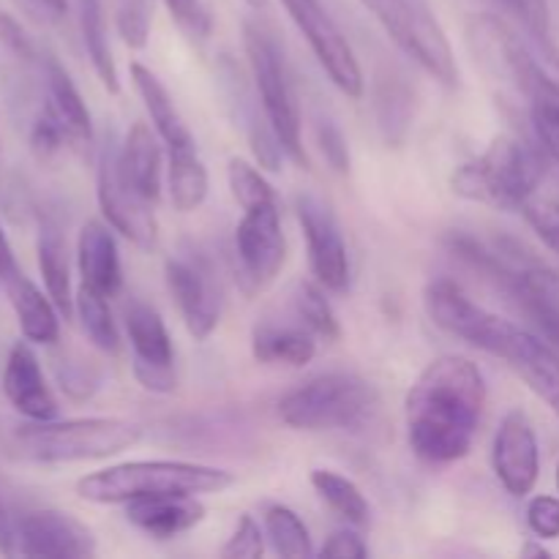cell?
<instances>
[{
	"label": "cell",
	"instance_id": "obj_1",
	"mask_svg": "<svg viewBox=\"0 0 559 559\" xmlns=\"http://www.w3.org/2000/svg\"><path fill=\"white\" fill-rule=\"evenodd\" d=\"M486 407V380L459 355L431 360L404 399L409 448L429 464H453L473 451Z\"/></svg>",
	"mask_w": 559,
	"mask_h": 559
},
{
	"label": "cell",
	"instance_id": "obj_2",
	"mask_svg": "<svg viewBox=\"0 0 559 559\" xmlns=\"http://www.w3.org/2000/svg\"><path fill=\"white\" fill-rule=\"evenodd\" d=\"M140 440V426L123 418L31 420L11 431L5 448L22 462L74 464L112 459L134 448Z\"/></svg>",
	"mask_w": 559,
	"mask_h": 559
},
{
	"label": "cell",
	"instance_id": "obj_3",
	"mask_svg": "<svg viewBox=\"0 0 559 559\" xmlns=\"http://www.w3.org/2000/svg\"><path fill=\"white\" fill-rule=\"evenodd\" d=\"M235 475L222 467L191 462H126L76 480L80 500L93 506H126L158 495H222L233 489Z\"/></svg>",
	"mask_w": 559,
	"mask_h": 559
},
{
	"label": "cell",
	"instance_id": "obj_4",
	"mask_svg": "<svg viewBox=\"0 0 559 559\" xmlns=\"http://www.w3.org/2000/svg\"><path fill=\"white\" fill-rule=\"evenodd\" d=\"M546 167L549 158L538 145H527L516 136H497L484 156L456 169L451 183L464 200L522 211L544 183Z\"/></svg>",
	"mask_w": 559,
	"mask_h": 559
},
{
	"label": "cell",
	"instance_id": "obj_5",
	"mask_svg": "<svg viewBox=\"0 0 559 559\" xmlns=\"http://www.w3.org/2000/svg\"><path fill=\"white\" fill-rule=\"evenodd\" d=\"M467 311L459 322L456 338L506 360L508 369L516 371L524 385L559 418V349L484 306L473 304Z\"/></svg>",
	"mask_w": 559,
	"mask_h": 559
},
{
	"label": "cell",
	"instance_id": "obj_6",
	"mask_svg": "<svg viewBox=\"0 0 559 559\" xmlns=\"http://www.w3.org/2000/svg\"><path fill=\"white\" fill-rule=\"evenodd\" d=\"M380 396L358 374L328 371L278 399V418L295 431H360L374 420Z\"/></svg>",
	"mask_w": 559,
	"mask_h": 559
},
{
	"label": "cell",
	"instance_id": "obj_7",
	"mask_svg": "<svg viewBox=\"0 0 559 559\" xmlns=\"http://www.w3.org/2000/svg\"><path fill=\"white\" fill-rule=\"evenodd\" d=\"M243 47L246 55H249L251 76H254L267 126L278 136L284 153L295 164L309 167V158H306L304 151V118H300L298 93H295L293 76H289L287 63H284L282 47L273 38V33L257 20H246Z\"/></svg>",
	"mask_w": 559,
	"mask_h": 559
},
{
	"label": "cell",
	"instance_id": "obj_8",
	"mask_svg": "<svg viewBox=\"0 0 559 559\" xmlns=\"http://www.w3.org/2000/svg\"><path fill=\"white\" fill-rule=\"evenodd\" d=\"M382 31L440 85H459V66L445 27L426 0H360Z\"/></svg>",
	"mask_w": 559,
	"mask_h": 559
},
{
	"label": "cell",
	"instance_id": "obj_9",
	"mask_svg": "<svg viewBox=\"0 0 559 559\" xmlns=\"http://www.w3.org/2000/svg\"><path fill=\"white\" fill-rule=\"evenodd\" d=\"M287 260V238L278 216V202L243 211L235 227V262L238 282L246 295H257L271 287Z\"/></svg>",
	"mask_w": 559,
	"mask_h": 559
},
{
	"label": "cell",
	"instance_id": "obj_10",
	"mask_svg": "<svg viewBox=\"0 0 559 559\" xmlns=\"http://www.w3.org/2000/svg\"><path fill=\"white\" fill-rule=\"evenodd\" d=\"M287 9L289 20L295 22L300 33H304L306 44L314 52L317 63L328 74V80L349 98L364 96V71H360L358 58H355L353 47H349L347 36L342 27L333 22L322 0H282Z\"/></svg>",
	"mask_w": 559,
	"mask_h": 559
},
{
	"label": "cell",
	"instance_id": "obj_11",
	"mask_svg": "<svg viewBox=\"0 0 559 559\" xmlns=\"http://www.w3.org/2000/svg\"><path fill=\"white\" fill-rule=\"evenodd\" d=\"M98 207L112 229H118L123 238L140 246L142 251H153L158 246V222L153 213V202H147L129 180L120 173L118 145L109 142L102 151L96 180Z\"/></svg>",
	"mask_w": 559,
	"mask_h": 559
},
{
	"label": "cell",
	"instance_id": "obj_12",
	"mask_svg": "<svg viewBox=\"0 0 559 559\" xmlns=\"http://www.w3.org/2000/svg\"><path fill=\"white\" fill-rule=\"evenodd\" d=\"M126 333L131 344V369L136 382L151 393H173L178 388L175 347L162 314L147 304L126 311Z\"/></svg>",
	"mask_w": 559,
	"mask_h": 559
},
{
	"label": "cell",
	"instance_id": "obj_13",
	"mask_svg": "<svg viewBox=\"0 0 559 559\" xmlns=\"http://www.w3.org/2000/svg\"><path fill=\"white\" fill-rule=\"evenodd\" d=\"M295 213H298L300 229L306 235L309 267L317 284L331 293H344L349 287V257L331 207L317 197L300 194L295 200Z\"/></svg>",
	"mask_w": 559,
	"mask_h": 559
},
{
	"label": "cell",
	"instance_id": "obj_14",
	"mask_svg": "<svg viewBox=\"0 0 559 559\" xmlns=\"http://www.w3.org/2000/svg\"><path fill=\"white\" fill-rule=\"evenodd\" d=\"M164 276L186 331L194 336V342H207L222 322V293L213 282V273L197 257H169L164 262Z\"/></svg>",
	"mask_w": 559,
	"mask_h": 559
},
{
	"label": "cell",
	"instance_id": "obj_15",
	"mask_svg": "<svg viewBox=\"0 0 559 559\" xmlns=\"http://www.w3.org/2000/svg\"><path fill=\"white\" fill-rule=\"evenodd\" d=\"M491 467L511 497L533 495L540 478V448L533 420L522 409H511L502 418L491 448Z\"/></svg>",
	"mask_w": 559,
	"mask_h": 559
},
{
	"label": "cell",
	"instance_id": "obj_16",
	"mask_svg": "<svg viewBox=\"0 0 559 559\" xmlns=\"http://www.w3.org/2000/svg\"><path fill=\"white\" fill-rule=\"evenodd\" d=\"M16 555L82 559L96 555L91 530L63 511H31L16 519Z\"/></svg>",
	"mask_w": 559,
	"mask_h": 559
},
{
	"label": "cell",
	"instance_id": "obj_17",
	"mask_svg": "<svg viewBox=\"0 0 559 559\" xmlns=\"http://www.w3.org/2000/svg\"><path fill=\"white\" fill-rule=\"evenodd\" d=\"M3 393L11 407L27 420H55L58 402L47 385L41 364L31 344L16 342L3 366Z\"/></svg>",
	"mask_w": 559,
	"mask_h": 559
},
{
	"label": "cell",
	"instance_id": "obj_18",
	"mask_svg": "<svg viewBox=\"0 0 559 559\" xmlns=\"http://www.w3.org/2000/svg\"><path fill=\"white\" fill-rule=\"evenodd\" d=\"M126 519L151 538L169 540L189 533L205 519V506L194 495H158L126 502Z\"/></svg>",
	"mask_w": 559,
	"mask_h": 559
},
{
	"label": "cell",
	"instance_id": "obj_19",
	"mask_svg": "<svg viewBox=\"0 0 559 559\" xmlns=\"http://www.w3.org/2000/svg\"><path fill=\"white\" fill-rule=\"evenodd\" d=\"M76 267H80L82 284L96 293L115 298L123 287V267H120L118 240H115L109 224L85 222L76 238Z\"/></svg>",
	"mask_w": 559,
	"mask_h": 559
},
{
	"label": "cell",
	"instance_id": "obj_20",
	"mask_svg": "<svg viewBox=\"0 0 559 559\" xmlns=\"http://www.w3.org/2000/svg\"><path fill=\"white\" fill-rule=\"evenodd\" d=\"M314 333L304 322H257L251 331V355L267 366H306L317 355Z\"/></svg>",
	"mask_w": 559,
	"mask_h": 559
},
{
	"label": "cell",
	"instance_id": "obj_21",
	"mask_svg": "<svg viewBox=\"0 0 559 559\" xmlns=\"http://www.w3.org/2000/svg\"><path fill=\"white\" fill-rule=\"evenodd\" d=\"M5 293H9L11 306H14L16 322L31 344H55L60 338V311L47 295V289H38L36 284L22 271L5 282Z\"/></svg>",
	"mask_w": 559,
	"mask_h": 559
},
{
	"label": "cell",
	"instance_id": "obj_22",
	"mask_svg": "<svg viewBox=\"0 0 559 559\" xmlns=\"http://www.w3.org/2000/svg\"><path fill=\"white\" fill-rule=\"evenodd\" d=\"M44 74H47V98H44V109L58 120L69 134L71 145H87L93 140V120L87 112V104L82 98L80 87L69 76V71L49 58L44 63Z\"/></svg>",
	"mask_w": 559,
	"mask_h": 559
},
{
	"label": "cell",
	"instance_id": "obj_23",
	"mask_svg": "<svg viewBox=\"0 0 559 559\" xmlns=\"http://www.w3.org/2000/svg\"><path fill=\"white\" fill-rule=\"evenodd\" d=\"M118 162L123 178L156 205L162 197V145L145 123L131 126L123 145H118Z\"/></svg>",
	"mask_w": 559,
	"mask_h": 559
},
{
	"label": "cell",
	"instance_id": "obj_24",
	"mask_svg": "<svg viewBox=\"0 0 559 559\" xmlns=\"http://www.w3.org/2000/svg\"><path fill=\"white\" fill-rule=\"evenodd\" d=\"M131 82H134V91L140 93L142 104H145L147 115H151L153 129H156V134L162 136L164 145L167 147L194 145V136H191L189 126H186L183 115H180L178 104H175V98L169 96L164 82L142 63H131Z\"/></svg>",
	"mask_w": 559,
	"mask_h": 559
},
{
	"label": "cell",
	"instance_id": "obj_25",
	"mask_svg": "<svg viewBox=\"0 0 559 559\" xmlns=\"http://www.w3.org/2000/svg\"><path fill=\"white\" fill-rule=\"evenodd\" d=\"M522 91L530 96V120H533L535 142L546 153L549 164L559 167V93L540 74L538 63L530 49V63L524 71Z\"/></svg>",
	"mask_w": 559,
	"mask_h": 559
},
{
	"label": "cell",
	"instance_id": "obj_26",
	"mask_svg": "<svg viewBox=\"0 0 559 559\" xmlns=\"http://www.w3.org/2000/svg\"><path fill=\"white\" fill-rule=\"evenodd\" d=\"M38 271L52 304L63 314V320L74 317V289H71V265L66 251L63 235L55 227H44L38 235Z\"/></svg>",
	"mask_w": 559,
	"mask_h": 559
},
{
	"label": "cell",
	"instance_id": "obj_27",
	"mask_svg": "<svg viewBox=\"0 0 559 559\" xmlns=\"http://www.w3.org/2000/svg\"><path fill=\"white\" fill-rule=\"evenodd\" d=\"M167 186L175 211L191 213L197 207H202V202L207 200L211 180H207L205 162L197 153V145L169 147Z\"/></svg>",
	"mask_w": 559,
	"mask_h": 559
},
{
	"label": "cell",
	"instance_id": "obj_28",
	"mask_svg": "<svg viewBox=\"0 0 559 559\" xmlns=\"http://www.w3.org/2000/svg\"><path fill=\"white\" fill-rule=\"evenodd\" d=\"M76 11H80L82 44H85L93 71H96V76L102 80V85L107 87V93L115 96V93H120V76L112 58V49H109L107 41L102 0H76Z\"/></svg>",
	"mask_w": 559,
	"mask_h": 559
},
{
	"label": "cell",
	"instance_id": "obj_29",
	"mask_svg": "<svg viewBox=\"0 0 559 559\" xmlns=\"http://www.w3.org/2000/svg\"><path fill=\"white\" fill-rule=\"evenodd\" d=\"M377 120L388 145L399 147L413 126V91L404 85L402 76L385 74L377 82Z\"/></svg>",
	"mask_w": 559,
	"mask_h": 559
},
{
	"label": "cell",
	"instance_id": "obj_30",
	"mask_svg": "<svg viewBox=\"0 0 559 559\" xmlns=\"http://www.w3.org/2000/svg\"><path fill=\"white\" fill-rule=\"evenodd\" d=\"M74 314L80 320L82 333H85L93 347L107 355L120 353V331L112 309H109L107 295L80 284V289L74 295Z\"/></svg>",
	"mask_w": 559,
	"mask_h": 559
},
{
	"label": "cell",
	"instance_id": "obj_31",
	"mask_svg": "<svg viewBox=\"0 0 559 559\" xmlns=\"http://www.w3.org/2000/svg\"><path fill=\"white\" fill-rule=\"evenodd\" d=\"M311 486L320 495V500L347 524H353V527H366L369 524V502H366L364 491L349 478L333 473V469H314L311 473Z\"/></svg>",
	"mask_w": 559,
	"mask_h": 559
},
{
	"label": "cell",
	"instance_id": "obj_32",
	"mask_svg": "<svg viewBox=\"0 0 559 559\" xmlns=\"http://www.w3.org/2000/svg\"><path fill=\"white\" fill-rule=\"evenodd\" d=\"M262 524H265V538L271 540L273 551L278 557L304 559L314 555L309 527H306L304 519L293 508L271 506L265 511V516H262Z\"/></svg>",
	"mask_w": 559,
	"mask_h": 559
},
{
	"label": "cell",
	"instance_id": "obj_33",
	"mask_svg": "<svg viewBox=\"0 0 559 559\" xmlns=\"http://www.w3.org/2000/svg\"><path fill=\"white\" fill-rule=\"evenodd\" d=\"M293 309L295 317L314 333L317 338H325V342H338L342 336V328H338L336 311L328 304L325 293H322L317 284H298L293 293Z\"/></svg>",
	"mask_w": 559,
	"mask_h": 559
},
{
	"label": "cell",
	"instance_id": "obj_34",
	"mask_svg": "<svg viewBox=\"0 0 559 559\" xmlns=\"http://www.w3.org/2000/svg\"><path fill=\"white\" fill-rule=\"evenodd\" d=\"M227 180H229V191H233L235 202H238L243 211L276 202V191H273V186L267 183L265 175H262L254 164L243 162V158H229Z\"/></svg>",
	"mask_w": 559,
	"mask_h": 559
},
{
	"label": "cell",
	"instance_id": "obj_35",
	"mask_svg": "<svg viewBox=\"0 0 559 559\" xmlns=\"http://www.w3.org/2000/svg\"><path fill=\"white\" fill-rule=\"evenodd\" d=\"M115 22H118V33L126 47L145 49L151 38L153 0H118Z\"/></svg>",
	"mask_w": 559,
	"mask_h": 559
},
{
	"label": "cell",
	"instance_id": "obj_36",
	"mask_svg": "<svg viewBox=\"0 0 559 559\" xmlns=\"http://www.w3.org/2000/svg\"><path fill=\"white\" fill-rule=\"evenodd\" d=\"M169 16L175 20V25L186 33L189 38L197 41H205L213 33V14L207 0H164Z\"/></svg>",
	"mask_w": 559,
	"mask_h": 559
},
{
	"label": "cell",
	"instance_id": "obj_37",
	"mask_svg": "<svg viewBox=\"0 0 559 559\" xmlns=\"http://www.w3.org/2000/svg\"><path fill=\"white\" fill-rule=\"evenodd\" d=\"M522 213L530 227H533V233L544 240L546 249L559 257V202L546 200V197H533L530 202H524Z\"/></svg>",
	"mask_w": 559,
	"mask_h": 559
},
{
	"label": "cell",
	"instance_id": "obj_38",
	"mask_svg": "<svg viewBox=\"0 0 559 559\" xmlns=\"http://www.w3.org/2000/svg\"><path fill=\"white\" fill-rule=\"evenodd\" d=\"M265 555V533H262L260 524L254 522V516L243 513L235 527V533L229 535L227 544H224L222 557L224 559H260Z\"/></svg>",
	"mask_w": 559,
	"mask_h": 559
},
{
	"label": "cell",
	"instance_id": "obj_39",
	"mask_svg": "<svg viewBox=\"0 0 559 559\" xmlns=\"http://www.w3.org/2000/svg\"><path fill=\"white\" fill-rule=\"evenodd\" d=\"M502 9L511 11L530 36L535 38H549L551 31V14H549V0H497Z\"/></svg>",
	"mask_w": 559,
	"mask_h": 559
},
{
	"label": "cell",
	"instance_id": "obj_40",
	"mask_svg": "<svg viewBox=\"0 0 559 559\" xmlns=\"http://www.w3.org/2000/svg\"><path fill=\"white\" fill-rule=\"evenodd\" d=\"M66 145H71L66 129L52 118V115L47 112V109H41L36 118V123H33V129H31L33 153L41 158H49V156H55L58 151H63Z\"/></svg>",
	"mask_w": 559,
	"mask_h": 559
},
{
	"label": "cell",
	"instance_id": "obj_41",
	"mask_svg": "<svg viewBox=\"0 0 559 559\" xmlns=\"http://www.w3.org/2000/svg\"><path fill=\"white\" fill-rule=\"evenodd\" d=\"M527 527L535 538L557 540L559 538V497L538 495L527 506Z\"/></svg>",
	"mask_w": 559,
	"mask_h": 559
},
{
	"label": "cell",
	"instance_id": "obj_42",
	"mask_svg": "<svg viewBox=\"0 0 559 559\" xmlns=\"http://www.w3.org/2000/svg\"><path fill=\"white\" fill-rule=\"evenodd\" d=\"M251 151H254L257 162H260V167L271 169V173H276V169H282V142H278V136L273 134V129L267 126H260L254 123L251 126Z\"/></svg>",
	"mask_w": 559,
	"mask_h": 559
},
{
	"label": "cell",
	"instance_id": "obj_43",
	"mask_svg": "<svg viewBox=\"0 0 559 559\" xmlns=\"http://www.w3.org/2000/svg\"><path fill=\"white\" fill-rule=\"evenodd\" d=\"M317 136H320V147H322V156L328 158V164H331L336 173H347L349 169V147H347V140H344L342 129L333 123H320V129H317Z\"/></svg>",
	"mask_w": 559,
	"mask_h": 559
},
{
	"label": "cell",
	"instance_id": "obj_44",
	"mask_svg": "<svg viewBox=\"0 0 559 559\" xmlns=\"http://www.w3.org/2000/svg\"><path fill=\"white\" fill-rule=\"evenodd\" d=\"M320 557L364 559L369 557V546H366L364 538H360L358 533H353V530H336V533L322 544Z\"/></svg>",
	"mask_w": 559,
	"mask_h": 559
},
{
	"label": "cell",
	"instance_id": "obj_45",
	"mask_svg": "<svg viewBox=\"0 0 559 559\" xmlns=\"http://www.w3.org/2000/svg\"><path fill=\"white\" fill-rule=\"evenodd\" d=\"M58 380L71 399H91L98 388L96 374L85 364H63V369H58Z\"/></svg>",
	"mask_w": 559,
	"mask_h": 559
},
{
	"label": "cell",
	"instance_id": "obj_46",
	"mask_svg": "<svg viewBox=\"0 0 559 559\" xmlns=\"http://www.w3.org/2000/svg\"><path fill=\"white\" fill-rule=\"evenodd\" d=\"M0 38H3L5 47L11 52H16L20 58H36V47H33V38L27 36L25 27L14 20L11 14L0 11Z\"/></svg>",
	"mask_w": 559,
	"mask_h": 559
},
{
	"label": "cell",
	"instance_id": "obj_47",
	"mask_svg": "<svg viewBox=\"0 0 559 559\" xmlns=\"http://www.w3.org/2000/svg\"><path fill=\"white\" fill-rule=\"evenodd\" d=\"M535 47L538 49H533V58L535 63H538L540 74H544L546 80H549V85L559 93V49L549 41V38H535Z\"/></svg>",
	"mask_w": 559,
	"mask_h": 559
},
{
	"label": "cell",
	"instance_id": "obj_48",
	"mask_svg": "<svg viewBox=\"0 0 559 559\" xmlns=\"http://www.w3.org/2000/svg\"><path fill=\"white\" fill-rule=\"evenodd\" d=\"M0 555L3 557L16 555V519L11 516L3 500H0Z\"/></svg>",
	"mask_w": 559,
	"mask_h": 559
},
{
	"label": "cell",
	"instance_id": "obj_49",
	"mask_svg": "<svg viewBox=\"0 0 559 559\" xmlns=\"http://www.w3.org/2000/svg\"><path fill=\"white\" fill-rule=\"evenodd\" d=\"M20 273V265H16L14 260V249H11L9 238H5L3 227H0V282H9L11 276H16Z\"/></svg>",
	"mask_w": 559,
	"mask_h": 559
},
{
	"label": "cell",
	"instance_id": "obj_50",
	"mask_svg": "<svg viewBox=\"0 0 559 559\" xmlns=\"http://www.w3.org/2000/svg\"><path fill=\"white\" fill-rule=\"evenodd\" d=\"M31 3L49 16H63L69 11V0H31Z\"/></svg>",
	"mask_w": 559,
	"mask_h": 559
},
{
	"label": "cell",
	"instance_id": "obj_51",
	"mask_svg": "<svg viewBox=\"0 0 559 559\" xmlns=\"http://www.w3.org/2000/svg\"><path fill=\"white\" fill-rule=\"evenodd\" d=\"M522 557H551L549 549H544L540 544H535V540H530V544L522 546Z\"/></svg>",
	"mask_w": 559,
	"mask_h": 559
},
{
	"label": "cell",
	"instance_id": "obj_52",
	"mask_svg": "<svg viewBox=\"0 0 559 559\" xmlns=\"http://www.w3.org/2000/svg\"><path fill=\"white\" fill-rule=\"evenodd\" d=\"M243 3L254 5V9H260V5H265V0H243Z\"/></svg>",
	"mask_w": 559,
	"mask_h": 559
},
{
	"label": "cell",
	"instance_id": "obj_53",
	"mask_svg": "<svg viewBox=\"0 0 559 559\" xmlns=\"http://www.w3.org/2000/svg\"><path fill=\"white\" fill-rule=\"evenodd\" d=\"M557 491H559V462H557Z\"/></svg>",
	"mask_w": 559,
	"mask_h": 559
}]
</instances>
